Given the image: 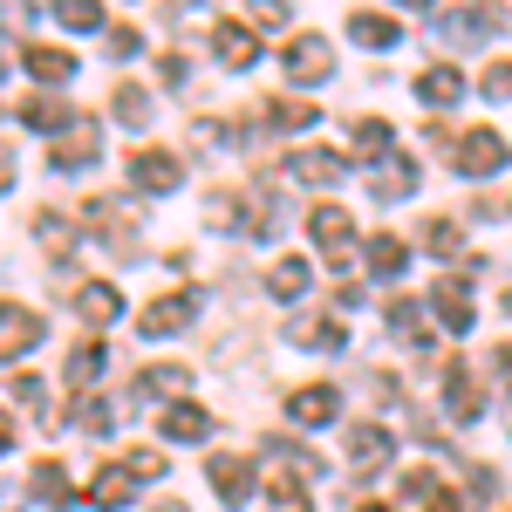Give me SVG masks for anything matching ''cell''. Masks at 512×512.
<instances>
[{"instance_id":"1","label":"cell","mask_w":512,"mask_h":512,"mask_svg":"<svg viewBox=\"0 0 512 512\" xmlns=\"http://www.w3.org/2000/svg\"><path fill=\"white\" fill-rule=\"evenodd\" d=\"M151 478H164V451H137V458H117V465H103V472L89 478V506L117 512V506H130V492H137V485H151Z\"/></svg>"},{"instance_id":"2","label":"cell","mask_w":512,"mask_h":512,"mask_svg":"<svg viewBox=\"0 0 512 512\" xmlns=\"http://www.w3.org/2000/svg\"><path fill=\"white\" fill-rule=\"evenodd\" d=\"M82 219H89V233L110 253H137V212H123V198H89Z\"/></svg>"},{"instance_id":"3","label":"cell","mask_w":512,"mask_h":512,"mask_svg":"<svg viewBox=\"0 0 512 512\" xmlns=\"http://www.w3.org/2000/svg\"><path fill=\"white\" fill-rule=\"evenodd\" d=\"M349 212H342V205H315V219H308V233H315V246L321 253H328V260H335V267H342V280H349Z\"/></svg>"},{"instance_id":"4","label":"cell","mask_w":512,"mask_h":512,"mask_svg":"<svg viewBox=\"0 0 512 512\" xmlns=\"http://www.w3.org/2000/svg\"><path fill=\"white\" fill-rule=\"evenodd\" d=\"M506 164V137L499 130H472V137H458V171L465 178H492Z\"/></svg>"},{"instance_id":"5","label":"cell","mask_w":512,"mask_h":512,"mask_svg":"<svg viewBox=\"0 0 512 512\" xmlns=\"http://www.w3.org/2000/svg\"><path fill=\"white\" fill-rule=\"evenodd\" d=\"M280 62H287V82H328V69H335V62H328V41H321V35H294Z\"/></svg>"},{"instance_id":"6","label":"cell","mask_w":512,"mask_h":512,"mask_svg":"<svg viewBox=\"0 0 512 512\" xmlns=\"http://www.w3.org/2000/svg\"><path fill=\"white\" fill-rule=\"evenodd\" d=\"M212 48H219L226 69H253V62H260V35H253L246 21H212Z\"/></svg>"},{"instance_id":"7","label":"cell","mask_w":512,"mask_h":512,"mask_svg":"<svg viewBox=\"0 0 512 512\" xmlns=\"http://www.w3.org/2000/svg\"><path fill=\"white\" fill-rule=\"evenodd\" d=\"M41 342V315L35 308H14V301H0V362L21 349H35Z\"/></svg>"},{"instance_id":"8","label":"cell","mask_w":512,"mask_h":512,"mask_svg":"<svg viewBox=\"0 0 512 512\" xmlns=\"http://www.w3.org/2000/svg\"><path fill=\"white\" fill-rule=\"evenodd\" d=\"M212 492L239 512L246 499H253V465H246V458H233V451H219V458H212Z\"/></svg>"},{"instance_id":"9","label":"cell","mask_w":512,"mask_h":512,"mask_svg":"<svg viewBox=\"0 0 512 512\" xmlns=\"http://www.w3.org/2000/svg\"><path fill=\"white\" fill-rule=\"evenodd\" d=\"M96 151H103V130H96L89 117H76V130L48 151V164H55V171H76V164H96Z\"/></svg>"},{"instance_id":"10","label":"cell","mask_w":512,"mask_h":512,"mask_svg":"<svg viewBox=\"0 0 512 512\" xmlns=\"http://www.w3.org/2000/svg\"><path fill=\"white\" fill-rule=\"evenodd\" d=\"M192 315H198L192 294H164V301H151V308L137 315V328H144V335H178V328H185Z\"/></svg>"},{"instance_id":"11","label":"cell","mask_w":512,"mask_h":512,"mask_svg":"<svg viewBox=\"0 0 512 512\" xmlns=\"http://www.w3.org/2000/svg\"><path fill=\"white\" fill-rule=\"evenodd\" d=\"M335 410H342V396L328 390V383H308V390L287 396V417L294 424H335Z\"/></svg>"},{"instance_id":"12","label":"cell","mask_w":512,"mask_h":512,"mask_svg":"<svg viewBox=\"0 0 512 512\" xmlns=\"http://www.w3.org/2000/svg\"><path fill=\"white\" fill-rule=\"evenodd\" d=\"M130 185H137V192H171V185H178V158H171V151H137V158H130Z\"/></svg>"},{"instance_id":"13","label":"cell","mask_w":512,"mask_h":512,"mask_svg":"<svg viewBox=\"0 0 512 512\" xmlns=\"http://www.w3.org/2000/svg\"><path fill=\"white\" fill-rule=\"evenodd\" d=\"M431 308H437V321H444L451 335H465V328H472V287H465V280H437Z\"/></svg>"},{"instance_id":"14","label":"cell","mask_w":512,"mask_h":512,"mask_svg":"<svg viewBox=\"0 0 512 512\" xmlns=\"http://www.w3.org/2000/svg\"><path fill=\"white\" fill-rule=\"evenodd\" d=\"M444 410H451L458 424H472L478 410H485V396L472 390V376H465V362H444Z\"/></svg>"},{"instance_id":"15","label":"cell","mask_w":512,"mask_h":512,"mask_svg":"<svg viewBox=\"0 0 512 512\" xmlns=\"http://www.w3.org/2000/svg\"><path fill=\"white\" fill-rule=\"evenodd\" d=\"M349 465H355V472L390 465V431H383V424H355V431H349Z\"/></svg>"},{"instance_id":"16","label":"cell","mask_w":512,"mask_h":512,"mask_svg":"<svg viewBox=\"0 0 512 512\" xmlns=\"http://www.w3.org/2000/svg\"><path fill=\"white\" fill-rule=\"evenodd\" d=\"M76 315L89 321V328H103V321L123 315V294L110 287V280H89V287H76Z\"/></svg>"},{"instance_id":"17","label":"cell","mask_w":512,"mask_h":512,"mask_svg":"<svg viewBox=\"0 0 512 512\" xmlns=\"http://www.w3.org/2000/svg\"><path fill=\"white\" fill-rule=\"evenodd\" d=\"M499 21H506V14H492V7H485V14H431V28L444 41H478V35H492Z\"/></svg>"},{"instance_id":"18","label":"cell","mask_w":512,"mask_h":512,"mask_svg":"<svg viewBox=\"0 0 512 512\" xmlns=\"http://www.w3.org/2000/svg\"><path fill=\"white\" fill-rule=\"evenodd\" d=\"M301 185H335L342 171H349V158H335V151H294V164H287Z\"/></svg>"},{"instance_id":"19","label":"cell","mask_w":512,"mask_h":512,"mask_svg":"<svg viewBox=\"0 0 512 512\" xmlns=\"http://www.w3.org/2000/svg\"><path fill=\"white\" fill-rule=\"evenodd\" d=\"M158 431L171 437V444H192V437H205V431H212V417H205L198 403H171V410L158 417Z\"/></svg>"},{"instance_id":"20","label":"cell","mask_w":512,"mask_h":512,"mask_svg":"<svg viewBox=\"0 0 512 512\" xmlns=\"http://www.w3.org/2000/svg\"><path fill=\"white\" fill-rule=\"evenodd\" d=\"M21 69H28L35 82H48V89H55V82L76 76V55H62V48H28V55H21Z\"/></svg>"},{"instance_id":"21","label":"cell","mask_w":512,"mask_h":512,"mask_svg":"<svg viewBox=\"0 0 512 512\" xmlns=\"http://www.w3.org/2000/svg\"><path fill=\"white\" fill-rule=\"evenodd\" d=\"M417 96H424V103H458V96H465V76H458L451 62H437V69L417 76Z\"/></svg>"},{"instance_id":"22","label":"cell","mask_w":512,"mask_h":512,"mask_svg":"<svg viewBox=\"0 0 512 512\" xmlns=\"http://www.w3.org/2000/svg\"><path fill=\"white\" fill-rule=\"evenodd\" d=\"M396 35H403L396 14H355V21H349V41H362V48H390Z\"/></svg>"},{"instance_id":"23","label":"cell","mask_w":512,"mask_h":512,"mask_svg":"<svg viewBox=\"0 0 512 512\" xmlns=\"http://www.w3.org/2000/svg\"><path fill=\"white\" fill-rule=\"evenodd\" d=\"M383 315H390V328L410 342V349H424V342H431V328H424V308H417V301H403V294H396Z\"/></svg>"},{"instance_id":"24","label":"cell","mask_w":512,"mask_h":512,"mask_svg":"<svg viewBox=\"0 0 512 512\" xmlns=\"http://www.w3.org/2000/svg\"><path fill=\"white\" fill-rule=\"evenodd\" d=\"M308 260H301V253H294V260H274V274H267V287H274L280 301H301V294H308Z\"/></svg>"},{"instance_id":"25","label":"cell","mask_w":512,"mask_h":512,"mask_svg":"<svg viewBox=\"0 0 512 512\" xmlns=\"http://www.w3.org/2000/svg\"><path fill=\"white\" fill-rule=\"evenodd\" d=\"M55 21H62L69 35H96V28H110V14H103L96 0H62V7H55Z\"/></svg>"},{"instance_id":"26","label":"cell","mask_w":512,"mask_h":512,"mask_svg":"<svg viewBox=\"0 0 512 512\" xmlns=\"http://www.w3.org/2000/svg\"><path fill=\"white\" fill-rule=\"evenodd\" d=\"M403 260H410L403 239H390V233L369 239V274H376V280H396V274H403Z\"/></svg>"},{"instance_id":"27","label":"cell","mask_w":512,"mask_h":512,"mask_svg":"<svg viewBox=\"0 0 512 512\" xmlns=\"http://www.w3.org/2000/svg\"><path fill=\"white\" fill-rule=\"evenodd\" d=\"M315 117H321V110H315V103H301V96H274V103H267V123H274V130H308Z\"/></svg>"},{"instance_id":"28","label":"cell","mask_w":512,"mask_h":512,"mask_svg":"<svg viewBox=\"0 0 512 512\" xmlns=\"http://www.w3.org/2000/svg\"><path fill=\"white\" fill-rule=\"evenodd\" d=\"M35 499H41V506H69V472H62L55 458H41V465H35Z\"/></svg>"},{"instance_id":"29","label":"cell","mask_w":512,"mask_h":512,"mask_svg":"<svg viewBox=\"0 0 512 512\" xmlns=\"http://www.w3.org/2000/svg\"><path fill=\"white\" fill-rule=\"evenodd\" d=\"M110 103H117V123H130V130H144V123H151V96H144L137 82H117V96H110Z\"/></svg>"},{"instance_id":"30","label":"cell","mask_w":512,"mask_h":512,"mask_svg":"<svg viewBox=\"0 0 512 512\" xmlns=\"http://www.w3.org/2000/svg\"><path fill=\"white\" fill-rule=\"evenodd\" d=\"M69 117H76V110H62L55 96H28V103H21V123H28V130H62Z\"/></svg>"},{"instance_id":"31","label":"cell","mask_w":512,"mask_h":512,"mask_svg":"<svg viewBox=\"0 0 512 512\" xmlns=\"http://www.w3.org/2000/svg\"><path fill=\"white\" fill-rule=\"evenodd\" d=\"M103 376V342H82V349H69V383L76 390H89Z\"/></svg>"},{"instance_id":"32","label":"cell","mask_w":512,"mask_h":512,"mask_svg":"<svg viewBox=\"0 0 512 512\" xmlns=\"http://www.w3.org/2000/svg\"><path fill=\"white\" fill-rule=\"evenodd\" d=\"M349 144L362 151V158H383V151H390V123H383V117H362L349 130Z\"/></svg>"},{"instance_id":"33","label":"cell","mask_w":512,"mask_h":512,"mask_svg":"<svg viewBox=\"0 0 512 512\" xmlns=\"http://www.w3.org/2000/svg\"><path fill=\"white\" fill-rule=\"evenodd\" d=\"M137 390H144V396H171V390H185V362H158V369H144V376H137Z\"/></svg>"},{"instance_id":"34","label":"cell","mask_w":512,"mask_h":512,"mask_svg":"<svg viewBox=\"0 0 512 512\" xmlns=\"http://www.w3.org/2000/svg\"><path fill=\"white\" fill-rule=\"evenodd\" d=\"M417 192V164H383V178H376V198H410Z\"/></svg>"},{"instance_id":"35","label":"cell","mask_w":512,"mask_h":512,"mask_svg":"<svg viewBox=\"0 0 512 512\" xmlns=\"http://www.w3.org/2000/svg\"><path fill=\"white\" fill-rule=\"evenodd\" d=\"M437 260H458V246H465V226H451V219H431V233H424Z\"/></svg>"},{"instance_id":"36","label":"cell","mask_w":512,"mask_h":512,"mask_svg":"<svg viewBox=\"0 0 512 512\" xmlns=\"http://www.w3.org/2000/svg\"><path fill=\"white\" fill-rule=\"evenodd\" d=\"M7 390H14V403H21V410H35V417H41V410H48V396H41V390H48V383H41V376H14Z\"/></svg>"},{"instance_id":"37","label":"cell","mask_w":512,"mask_h":512,"mask_svg":"<svg viewBox=\"0 0 512 512\" xmlns=\"http://www.w3.org/2000/svg\"><path fill=\"white\" fill-rule=\"evenodd\" d=\"M76 424H82V431H89V437H103V431H110V403H103V396H82Z\"/></svg>"},{"instance_id":"38","label":"cell","mask_w":512,"mask_h":512,"mask_svg":"<svg viewBox=\"0 0 512 512\" xmlns=\"http://www.w3.org/2000/svg\"><path fill=\"white\" fill-rule=\"evenodd\" d=\"M485 96H492V103L512 96V62H492V69H485Z\"/></svg>"},{"instance_id":"39","label":"cell","mask_w":512,"mask_h":512,"mask_svg":"<svg viewBox=\"0 0 512 512\" xmlns=\"http://www.w3.org/2000/svg\"><path fill=\"white\" fill-rule=\"evenodd\" d=\"M403 492H410V499H437V478L431 472H403Z\"/></svg>"},{"instance_id":"40","label":"cell","mask_w":512,"mask_h":512,"mask_svg":"<svg viewBox=\"0 0 512 512\" xmlns=\"http://www.w3.org/2000/svg\"><path fill=\"white\" fill-rule=\"evenodd\" d=\"M137 48H144L137 28H110V55H137Z\"/></svg>"},{"instance_id":"41","label":"cell","mask_w":512,"mask_h":512,"mask_svg":"<svg viewBox=\"0 0 512 512\" xmlns=\"http://www.w3.org/2000/svg\"><path fill=\"white\" fill-rule=\"evenodd\" d=\"M158 82H164V89H178V82H185V55H164V62H158Z\"/></svg>"},{"instance_id":"42","label":"cell","mask_w":512,"mask_h":512,"mask_svg":"<svg viewBox=\"0 0 512 512\" xmlns=\"http://www.w3.org/2000/svg\"><path fill=\"white\" fill-rule=\"evenodd\" d=\"M431 512H465V499H458V492H437V506Z\"/></svg>"},{"instance_id":"43","label":"cell","mask_w":512,"mask_h":512,"mask_svg":"<svg viewBox=\"0 0 512 512\" xmlns=\"http://www.w3.org/2000/svg\"><path fill=\"white\" fill-rule=\"evenodd\" d=\"M7 185H14V158L0 151V192H7Z\"/></svg>"},{"instance_id":"44","label":"cell","mask_w":512,"mask_h":512,"mask_svg":"<svg viewBox=\"0 0 512 512\" xmlns=\"http://www.w3.org/2000/svg\"><path fill=\"white\" fill-rule=\"evenodd\" d=\"M7 444H14V424H7V410H0V451H7Z\"/></svg>"},{"instance_id":"45","label":"cell","mask_w":512,"mask_h":512,"mask_svg":"<svg viewBox=\"0 0 512 512\" xmlns=\"http://www.w3.org/2000/svg\"><path fill=\"white\" fill-rule=\"evenodd\" d=\"M362 512H390V506H362Z\"/></svg>"},{"instance_id":"46","label":"cell","mask_w":512,"mask_h":512,"mask_svg":"<svg viewBox=\"0 0 512 512\" xmlns=\"http://www.w3.org/2000/svg\"><path fill=\"white\" fill-rule=\"evenodd\" d=\"M0 76H7V55H0Z\"/></svg>"},{"instance_id":"47","label":"cell","mask_w":512,"mask_h":512,"mask_svg":"<svg viewBox=\"0 0 512 512\" xmlns=\"http://www.w3.org/2000/svg\"><path fill=\"white\" fill-rule=\"evenodd\" d=\"M0 512H21V506H0Z\"/></svg>"}]
</instances>
